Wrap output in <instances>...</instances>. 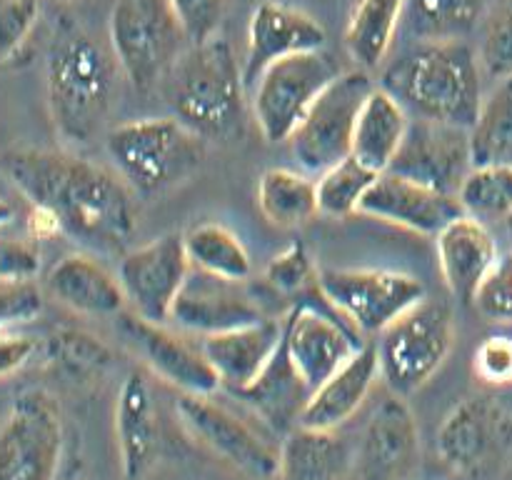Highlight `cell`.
Segmentation results:
<instances>
[{"instance_id":"obj_18","label":"cell","mask_w":512,"mask_h":480,"mask_svg":"<svg viewBox=\"0 0 512 480\" xmlns=\"http://www.w3.org/2000/svg\"><path fill=\"white\" fill-rule=\"evenodd\" d=\"M358 213L373 215V218L400 225L413 233L438 238L440 230L465 215V210L458 195L443 193V190H435L418 180L393 173V170H385L368 190Z\"/></svg>"},{"instance_id":"obj_26","label":"cell","mask_w":512,"mask_h":480,"mask_svg":"<svg viewBox=\"0 0 512 480\" xmlns=\"http://www.w3.org/2000/svg\"><path fill=\"white\" fill-rule=\"evenodd\" d=\"M378 375V350L375 345H363L338 373L313 390L300 425L315 430H338L363 408Z\"/></svg>"},{"instance_id":"obj_34","label":"cell","mask_w":512,"mask_h":480,"mask_svg":"<svg viewBox=\"0 0 512 480\" xmlns=\"http://www.w3.org/2000/svg\"><path fill=\"white\" fill-rule=\"evenodd\" d=\"M473 165H510L512 168V78L500 80L483 100L478 120L470 128Z\"/></svg>"},{"instance_id":"obj_38","label":"cell","mask_w":512,"mask_h":480,"mask_svg":"<svg viewBox=\"0 0 512 480\" xmlns=\"http://www.w3.org/2000/svg\"><path fill=\"white\" fill-rule=\"evenodd\" d=\"M263 278L275 293L288 295V298L305 300L320 290L318 285L320 273L315 270L308 248H305L300 240L290 243L283 253H278L273 260H270Z\"/></svg>"},{"instance_id":"obj_3","label":"cell","mask_w":512,"mask_h":480,"mask_svg":"<svg viewBox=\"0 0 512 480\" xmlns=\"http://www.w3.org/2000/svg\"><path fill=\"white\" fill-rule=\"evenodd\" d=\"M388 90L408 115L470 130L483 108V65L465 40L418 43L383 70Z\"/></svg>"},{"instance_id":"obj_46","label":"cell","mask_w":512,"mask_h":480,"mask_svg":"<svg viewBox=\"0 0 512 480\" xmlns=\"http://www.w3.org/2000/svg\"><path fill=\"white\" fill-rule=\"evenodd\" d=\"M35 355V340L20 333H0V380L18 373Z\"/></svg>"},{"instance_id":"obj_47","label":"cell","mask_w":512,"mask_h":480,"mask_svg":"<svg viewBox=\"0 0 512 480\" xmlns=\"http://www.w3.org/2000/svg\"><path fill=\"white\" fill-rule=\"evenodd\" d=\"M10 220H13V208H10V205L0 198V230H3Z\"/></svg>"},{"instance_id":"obj_45","label":"cell","mask_w":512,"mask_h":480,"mask_svg":"<svg viewBox=\"0 0 512 480\" xmlns=\"http://www.w3.org/2000/svg\"><path fill=\"white\" fill-rule=\"evenodd\" d=\"M475 373L485 383H512V340L503 335L485 338L475 350Z\"/></svg>"},{"instance_id":"obj_6","label":"cell","mask_w":512,"mask_h":480,"mask_svg":"<svg viewBox=\"0 0 512 480\" xmlns=\"http://www.w3.org/2000/svg\"><path fill=\"white\" fill-rule=\"evenodd\" d=\"M455 343V320L445 303L423 298L378 333L380 378L400 398L418 393L443 368Z\"/></svg>"},{"instance_id":"obj_39","label":"cell","mask_w":512,"mask_h":480,"mask_svg":"<svg viewBox=\"0 0 512 480\" xmlns=\"http://www.w3.org/2000/svg\"><path fill=\"white\" fill-rule=\"evenodd\" d=\"M483 73L493 80L512 78V0H503L485 28L483 48H480Z\"/></svg>"},{"instance_id":"obj_33","label":"cell","mask_w":512,"mask_h":480,"mask_svg":"<svg viewBox=\"0 0 512 480\" xmlns=\"http://www.w3.org/2000/svg\"><path fill=\"white\" fill-rule=\"evenodd\" d=\"M488 0H405V23L418 43L463 40L485 15Z\"/></svg>"},{"instance_id":"obj_42","label":"cell","mask_w":512,"mask_h":480,"mask_svg":"<svg viewBox=\"0 0 512 480\" xmlns=\"http://www.w3.org/2000/svg\"><path fill=\"white\" fill-rule=\"evenodd\" d=\"M40 18V0H0V68L18 55Z\"/></svg>"},{"instance_id":"obj_5","label":"cell","mask_w":512,"mask_h":480,"mask_svg":"<svg viewBox=\"0 0 512 480\" xmlns=\"http://www.w3.org/2000/svg\"><path fill=\"white\" fill-rule=\"evenodd\" d=\"M115 173L138 193H160L188 180L205 158V140L178 118L128 120L105 140Z\"/></svg>"},{"instance_id":"obj_2","label":"cell","mask_w":512,"mask_h":480,"mask_svg":"<svg viewBox=\"0 0 512 480\" xmlns=\"http://www.w3.org/2000/svg\"><path fill=\"white\" fill-rule=\"evenodd\" d=\"M120 65L110 43L70 15H58L45 53V90L55 130L70 145H88L113 113Z\"/></svg>"},{"instance_id":"obj_43","label":"cell","mask_w":512,"mask_h":480,"mask_svg":"<svg viewBox=\"0 0 512 480\" xmlns=\"http://www.w3.org/2000/svg\"><path fill=\"white\" fill-rule=\"evenodd\" d=\"M43 293L33 280H0V333H13L43 313Z\"/></svg>"},{"instance_id":"obj_35","label":"cell","mask_w":512,"mask_h":480,"mask_svg":"<svg viewBox=\"0 0 512 480\" xmlns=\"http://www.w3.org/2000/svg\"><path fill=\"white\" fill-rule=\"evenodd\" d=\"M465 215L488 223L505 220L512 213V168L510 165H473L458 190Z\"/></svg>"},{"instance_id":"obj_7","label":"cell","mask_w":512,"mask_h":480,"mask_svg":"<svg viewBox=\"0 0 512 480\" xmlns=\"http://www.w3.org/2000/svg\"><path fill=\"white\" fill-rule=\"evenodd\" d=\"M108 38L125 80L140 93L160 88L190 48L168 0H118L110 13Z\"/></svg>"},{"instance_id":"obj_22","label":"cell","mask_w":512,"mask_h":480,"mask_svg":"<svg viewBox=\"0 0 512 480\" xmlns=\"http://www.w3.org/2000/svg\"><path fill=\"white\" fill-rule=\"evenodd\" d=\"M115 435L125 480H143L158 460L160 430L153 385L143 370H130L115 403Z\"/></svg>"},{"instance_id":"obj_25","label":"cell","mask_w":512,"mask_h":480,"mask_svg":"<svg viewBox=\"0 0 512 480\" xmlns=\"http://www.w3.org/2000/svg\"><path fill=\"white\" fill-rule=\"evenodd\" d=\"M233 395L243 400L245 405H250L253 413L273 433L285 438L290 430L300 425V418H303V410L313 390H310V385L305 383L303 375L298 373V368L290 360L285 340H280L278 350L270 358V363L265 365L263 373L248 388L235 390Z\"/></svg>"},{"instance_id":"obj_27","label":"cell","mask_w":512,"mask_h":480,"mask_svg":"<svg viewBox=\"0 0 512 480\" xmlns=\"http://www.w3.org/2000/svg\"><path fill=\"white\" fill-rule=\"evenodd\" d=\"M48 290L53 298L83 315H120L128 305L120 278H115L93 255H65L48 273Z\"/></svg>"},{"instance_id":"obj_9","label":"cell","mask_w":512,"mask_h":480,"mask_svg":"<svg viewBox=\"0 0 512 480\" xmlns=\"http://www.w3.org/2000/svg\"><path fill=\"white\" fill-rule=\"evenodd\" d=\"M438 453L460 478L498 475L512 455V405L498 395L460 400L438 428Z\"/></svg>"},{"instance_id":"obj_21","label":"cell","mask_w":512,"mask_h":480,"mask_svg":"<svg viewBox=\"0 0 512 480\" xmlns=\"http://www.w3.org/2000/svg\"><path fill=\"white\" fill-rule=\"evenodd\" d=\"M265 315L253 295L245 293L243 283L215 278L190 268L188 280L173 305L170 320L193 333L215 335L225 330L260 323Z\"/></svg>"},{"instance_id":"obj_31","label":"cell","mask_w":512,"mask_h":480,"mask_svg":"<svg viewBox=\"0 0 512 480\" xmlns=\"http://www.w3.org/2000/svg\"><path fill=\"white\" fill-rule=\"evenodd\" d=\"M258 208L278 228H300L320 213L318 185L298 170L270 168L258 183Z\"/></svg>"},{"instance_id":"obj_10","label":"cell","mask_w":512,"mask_h":480,"mask_svg":"<svg viewBox=\"0 0 512 480\" xmlns=\"http://www.w3.org/2000/svg\"><path fill=\"white\" fill-rule=\"evenodd\" d=\"M345 70L325 50L300 53L270 65L255 83L253 113L268 143H285L323 90Z\"/></svg>"},{"instance_id":"obj_36","label":"cell","mask_w":512,"mask_h":480,"mask_svg":"<svg viewBox=\"0 0 512 480\" xmlns=\"http://www.w3.org/2000/svg\"><path fill=\"white\" fill-rule=\"evenodd\" d=\"M48 355L60 373L73 380H95L113 363L108 345L78 328H60L50 335Z\"/></svg>"},{"instance_id":"obj_40","label":"cell","mask_w":512,"mask_h":480,"mask_svg":"<svg viewBox=\"0 0 512 480\" xmlns=\"http://www.w3.org/2000/svg\"><path fill=\"white\" fill-rule=\"evenodd\" d=\"M175 20L188 45H205L218 38V30L228 15V0H168Z\"/></svg>"},{"instance_id":"obj_28","label":"cell","mask_w":512,"mask_h":480,"mask_svg":"<svg viewBox=\"0 0 512 480\" xmlns=\"http://www.w3.org/2000/svg\"><path fill=\"white\" fill-rule=\"evenodd\" d=\"M353 473V448L338 430L298 425L280 445V480H345Z\"/></svg>"},{"instance_id":"obj_29","label":"cell","mask_w":512,"mask_h":480,"mask_svg":"<svg viewBox=\"0 0 512 480\" xmlns=\"http://www.w3.org/2000/svg\"><path fill=\"white\" fill-rule=\"evenodd\" d=\"M410 120L408 110L378 85L360 110L350 155L375 173H385L408 135Z\"/></svg>"},{"instance_id":"obj_19","label":"cell","mask_w":512,"mask_h":480,"mask_svg":"<svg viewBox=\"0 0 512 480\" xmlns=\"http://www.w3.org/2000/svg\"><path fill=\"white\" fill-rule=\"evenodd\" d=\"M325 40V28L308 13L280 0H265L253 10L248 23V53L243 63L245 88L258 83L260 75L278 60L323 50Z\"/></svg>"},{"instance_id":"obj_20","label":"cell","mask_w":512,"mask_h":480,"mask_svg":"<svg viewBox=\"0 0 512 480\" xmlns=\"http://www.w3.org/2000/svg\"><path fill=\"white\" fill-rule=\"evenodd\" d=\"M118 325L125 340L138 348L145 365L180 393L213 395L223 385L203 350H195L165 325L150 323L135 313H120Z\"/></svg>"},{"instance_id":"obj_8","label":"cell","mask_w":512,"mask_h":480,"mask_svg":"<svg viewBox=\"0 0 512 480\" xmlns=\"http://www.w3.org/2000/svg\"><path fill=\"white\" fill-rule=\"evenodd\" d=\"M65 455V423L48 390L15 395L0 420V480H58Z\"/></svg>"},{"instance_id":"obj_23","label":"cell","mask_w":512,"mask_h":480,"mask_svg":"<svg viewBox=\"0 0 512 480\" xmlns=\"http://www.w3.org/2000/svg\"><path fill=\"white\" fill-rule=\"evenodd\" d=\"M435 248H438L440 273L453 298L473 303L480 283L500 258L498 243L488 225L470 215H460L448 228L440 230Z\"/></svg>"},{"instance_id":"obj_37","label":"cell","mask_w":512,"mask_h":480,"mask_svg":"<svg viewBox=\"0 0 512 480\" xmlns=\"http://www.w3.org/2000/svg\"><path fill=\"white\" fill-rule=\"evenodd\" d=\"M380 173L370 170L353 155L340 160L330 170L320 173L318 185V208L320 213L333 215V218H345L350 213H358L360 203L373 188Z\"/></svg>"},{"instance_id":"obj_13","label":"cell","mask_w":512,"mask_h":480,"mask_svg":"<svg viewBox=\"0 0 512 480\" xmlns=\"http://www.w3.org/2000/svg\"><path fill=\"white\" fill-rule=\"evenodd\" d=\"M175 410L185 430L235 470L255 480L278 475L280 450L273 448L253 425L238 418L233 410L215 403L213 395L180 393Z\"/></svg>"},{"instance_id":"obj_12","label":"cell","mask_w":512,"mask_h":480,"mask_svg":"<svg viewBox=\"0 0 512 480\" xmlns=\"http://www.w3.org/2000/svg\"><path fill=\"white\" fill-rule=\"evenodd\" d=\"M325 300L363 333H380L425 298V285L398 270L328 268L318 278Z\"/></svg>"},{"instance_id":"obj_4","label":"cell","mask_w":512,"mask_h":480,"mask_svg":"<svg viewBox=\"0 0 512 480\" xmlns=\"http://www.w3.org/2000/svg\"><path fill=\"white\" fill-rule=\"evenodd\" d=\"M173 118L203 140H233L245 125V78L223 38L190 45L160 83Z\"/></svg>"},{"instance_id":"obj_15","label":"cell","mask_w":512,"mask_h":480,"mask_svg":"<svg viewBox=\"0 0 512 480\" xmlns=\"http://www.w3.org/2000/svg\"><path fill=\"white\" fill-rule=\"evenodd\" d=\"M190 275L185 235L165 233L130 250L120 263V285L138 318L160 323L170 320L173 305Z\"/></svg>"},{"instance_id":"obj_17","label":"cell","mask_w":512,"mask_h":480,"mask_svg":"<svg viewBox=\"0 0 512 480\" xmlns=\"http://www.w3.org/2000/svg\"><path fill=\"white\" fill-rule=\"evenodd\" d=\"M390 170L443 193L458 195L465 175L473 170L470 130L413 118Z\"/></svg>"},{"instance_id":"obj_16","label":"cell","mask_w":512,"mask_h":480,"mask_svg":"<svg viewBox=\"0 0 512 480\" xmlns=\"http://www.w3.org/2000/svg\"><path fill=\"white\" fill-rule=\"evenodd\" d=\"M420 463V430L413 410L400 395L375 405L353 448L358 480H408Z\"/></svg>"},{"instance_id":"obj_30","label":"cell","mask_w":512,"mask_h":480,"mask_svg":"<svg viewBox=\"0 0 512 480\" xmlns=\"http://www.w3.org/2000/svg\"><path fill=\"white\" fill-rule=\"evenodd\" d=\"M403 18L405 0H360L355 5L345 30V48L360 70L368 73L383 65Z\"/></svg>"},{"instance_id":"obj_24","label":"cell","mask_w":512,"mask_h":480,"mask_svg":"<svg viewBox=\"0 0 512 480\" xmlns=\"http://www.w3.org/2000/svg\"><path fill=\"white\" fill-rule=\"evenodd\" d=\"M280 340H283V323L263 318L260 323L243 325V328L205 335L200 350L218 373L220 383L235 393L248 388L263 373Z\"/></svg>"},{"instance_id":"obj_32","label":"cell","mask_w":512,"mask_h":480,"mask_svg":"<svg viewBox=\"0 0 512 480\" xmlns=\"http://www.w3.org/2000/svg\"><path fill=\"white\" fill-rule=\"evenodd\" d=\"M185 253H188L190 268L215 275V278L245 283L253 273V260L243 240L220 223L195 225L185 235Z\"/></svg>"},{"instance_id":"obj_44","label":"cell","mask_w":512,"mask_h":480,"mask_svg":"<svg viewBox=\"0 0 512 480\" xmlns=\"http://www.w3.org/2000/svg\"><path fill=\"white\" fill-rule=\"evenodd\" d=\"M40 273V250L33 238H13L0 230V280H33Z\"/></svg>"},{"instance_id":"obj_48","label":"cell","mask_w":512,"mask_h":480,"mask_svg":"<svg viewBox=\"0 0 512 480\" xmlns=\"http://www.w3.org/2000/svg\"><path fill=\"white\" fill-rule=\"evenodd\" d=\"M503 223H505V230H508V235H510V240H512V213L503 220Z\"/></svg>"},{"instance_id":"obj_1","label":"cell","mask_w":512,"mask_h":480,"mask_svg":"<svg viewBox=\"0 0 512 480\" xmlns=\"http://www.w3.org/2000/svg\"><path fill=\"white\" fill-rule=\"evenodd\" d=\"M10 183L58 223L60 233L100 253H123L138 230L133 188L118 173L68 150H13Z\"/></svg>"},{"instance_id":"obj_41","label":"cell","mask_w":512,"mask_h":480,"mask_svg":"<svg viewBox=\"0 0 512 480\" xmlns=\"http://www.w3.org/2000/svg\"><path fill=\"white\" fill-rule=\"evenodd\" d=\"M473 305L490 323H512V250L495 260L475 293Z\"/></svg>"},{"instance_id":"obj_14","label":"cell","mask_w":512,"mask_h":480,"mask_svg":"<svg viewBox=\"0 0 512 480\" xmlns=\"http://www.w3.org/2000/svg\"><path fill=\"white\" fill-rule=\"evenodd\" d=\"M315 295L320 290L295 303L283 320L285 348L310 390L323 385L363 348L353 325L328 300L315 305Z\"/></svg>"},{"instance_id":"obj_11","label":"cell","mask_w":512,"mask_h":480,"mask_svg":"<svg viewBox=\"0 0 512 480\" xmlns=\"http://www.w3.org/2000/svg\"><path fill=\"white\" fill-rule=\"evenodd\" d=\"M373 88L365 70H345L323 90L288 140L300 168L308 173H325L340 160L350 158L358 115Z\"/></svg>"}]
</instances>
